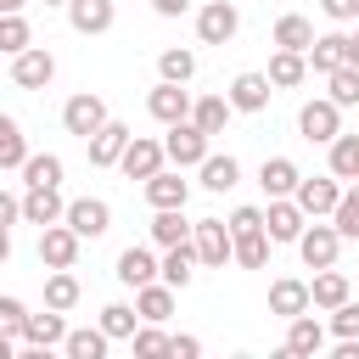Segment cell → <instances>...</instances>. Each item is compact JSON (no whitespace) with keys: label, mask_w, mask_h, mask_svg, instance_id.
Returning <instances> with one entry per match:
<instances>
[{"label":"cell","mask_w":359,"mask_h":359,"mask_svg":"<svg viewBox=\"0 0 359 359\" xmlns=\"http://www.w3.org/2000/svg\"><path fill=\"white\" fill-rule=\"evenodd\" d=\"M196 258H202V269H224V264H236V230H230V219H196Z\"/></svg>","instance_id":"cell-1"},{"label":"cell","mask_w":359,"mask_h":359,"mask_svg":"<svg viewBox=\"0 0 359 359\" xmlns=\"http://www.w3.org/2000/svg\"><path fill=\"white\" fill-rule=\"evenodd\" d=\"M208 140H213V135H208L202 123H191V118H185V123H168V135H163L174 168H202V163H208Z\"/></svg>","instance_id":"cell-2"},{"label":"cell","mask_w":359,"mask_h":359,"mask_svg":"<svg viewBox=\"0 0 359 359\" xmlns=\"http://www.w3.org/2000/svg\"><path fill=\"white\" fill-rule=\"evenodd\" d=\"M107 123H112V118H107V101H101V95H90V90L67 95V107H62V129H67V135L90 140V135L107 129Z\"/></svg>","instance_id":"cell-3"},{"label":"cell","mask_w":359,"mask_h":359,"mask_svg":"<svg viewBox=\"0 0 359 359\" xmlns=\"http://www.w3.org/2000/svg\"><path fill=\"white\" fill-rule=\"evenodd\" d=\"M297 129H303V140H314V146H331L337 135H342V107L325 95V101H303V112H297Z\"/></svg>","instance_id":"cell-4"},{"label":"cell","mask_w":359,"mask_h":359,"mask_svg":"<svg viewBox=\"0 0 359 359\" xmlns=\"http://www.w3.org/2000/svg\"><path fill=\"white\" fill-rule=\"evenodd\" d=\"M236 28H241V11H236L230 0H208V6L196 11V39H202V45H230Z\"/></svg>","instance_id":"cell-5"},{"label":"cell","mask_w":359,"mask_h":359,"mask_svg":"<svg viewBox=\"0 0 359 359\" xmlns=\"http://www.w3.org/2000/svg\"><path fill=\"white\" fill-rule=\"evenodd\" d=\"M79 241H84V236H79L67 219H62V224H45V230H39V264H45V269H73Z\"/></svg>","instance_id":"cell-6"},{"label":"cell","mask_w":359,"mask_h":359,"mask_svg":"<svg viewBox=\"0 0 359 359\" xmlns=\"http://www.w3.org/2000/svg\"><path fill=\"white\" fill-rule=\"evenodd\" d=\"M342 241H348V236H342L337 224H309V230L297 236V252H303L309 269H331L337 252H342Z\"/></svg>","instance_id":"cell-7"},{"label":"cell","mask_w":359,"mask_h":359,"mask_svg":"<svg viewBox=\"0 0 359 359\" xmlns=\"http://www.w3.org/2000/svg\"><path fill=\"white\" fill-rule=\"evenodd\" d=\"M50 79H56V56H50V50L28 45V50L11 56V84H17V90H45Z\"/></svg>","instance_id":"cell-8"},{"label":"cell","mask_w":359,"mask_h":359,"mask_svg":"<svg viewBox=\"0 0 359 359\" xmlns=\"http://www.w3.org/2000/svg\"><path fill=\"white\" fill-rule=\"evenodd\" d=\"M146 112L157 118V123H185L191 112H196V101H191V90L185 84H174V79H163L151 95H146Z\"/></svg>","instance_id":"cell-9"},{"label":"cell","mask_w":359,"mask_h":359,"mask_svg":"<svg viewBox=\"0 0 359 359\" xmlns=\"http://www.w3.org/2000/svg\"><path fill=\"white\" fill-rule=\"evenodd\" d=\"M264 230H269V241H297V236L309 230V213H303V202H297V196H269Z\"/></svg>","instance_id":"cell-10"},{"label":"cell","mask_w":359,"mask_h":359,"mask_svg":"<svg viewBox=\"0 0 359 359\" xmlns=\"http://www.w3.org/2000/svg\"><path fill=\"white\" fill-rule=\"evenodd\" d=\"M163 163H168V146H163V140H151V135H135L118 168H123L129 180H151V174H157Z\"/></svg>","instance_id":"cell-11"},{"label":"cell","mask_w":359,"mask_h":359,"mask_svg":"<svg viewBox=\"0 0 359 359\" xmlns=\"http://www.w3.org/2000/svg\"><path fill=\"white\" fill-rule=\"evenodd\" d=\"M22 219L39 224V230H45V224H62V219H67L62 191H56V185H28V191H22Z\"/></svg>","instance_id":"cell-12"},{"label":"cell","mask_w":359,"mask_h":359,"mask_svg":"<svg viewBox=\"0 0 359 359\" xmlns=\"http://www.w3.org/2000/svg\"><path fill=\"white\" fill-rule=\"evenodd\" d=\"M224 95L236 101V112H264L269 95H275V79H269V73H236Z\"/></svg>","instance_id":"cell-13"},{"label":"cell","mask_w":359,"mask_h":359,"mask_svg":"<svg viewBox=\"0 0 359 359\" xmlns=\"http://www.w3.org/2000/svg\"><path fill=\"white\" fill-rule=\"evenodd\" d=\"M297 202H303V213H309V219H325V213H337V202H342V185H337V174H314V180H303V185H297Z\"/></svg>","instance_id":"cell-14"},{"label":"cell","mask_w":359,"mask_h":359,"mask_svg":"<svg viewBox=\"0 0 359 359\" xmlns=\"http://www.w3.org/2000/svg\"><path fill=\"white\" fill-rule=\"evenodd\" d=\"M314 309V286L309 280H275L269 286V314H280V320H297V314H309Z\"/></svg>","instance_id":"cell-15"},{"label":"cell","mask_w":359,"mask_h":359,"mask_svg":"<svg viewBox=\"0 0 359 359\" xmlns=\"http://www.w3.org/2000/svg\"><path fill=\"white\" fill-rule=\"evenodd\" d=\"M67 224L79 230V236H107L112 230V208L101 202V196H79V202H67Z\"/></svg>","instance_id":"cell-16"},{"label":"cell","mask_w":359,"mask_h":359,"mask_svg":"<svg viewBox=\"0 0 359 359\" xmlns=\"http://www.w3.org/2000/svg\"><path fill=\"white\" fill-rule=\"evenodd\" d=\"M129 140H135V135H129L123 123L95 129V135H90V163H95V168H118V163H123V151H129Z\"/></svg>","instance_id":"cell-17"},{"label":"cell","mask_w":359,"mask_h":359,"mask_svg":"<svg viewBox=\"0 0 359 359\" xmlns=\"http://www.w3.org/2000/svg\"><path fill=\"white\" fill-rule=\"evenodd\" d=\"M112 17H118L112 0H67V22H73V34H84V39H90V34H107Z\"/></svg>","instance_id":"cell-18"},{"label":"cell","mask_w":359,"mask_h":359,"mask_svg":"<svg viewBox=\"0 0 359 359\" xmlns=\"http://www.w3.org/2000/svg\"><path fill=\"white\" fill-rule=\"evenodd\" d=\"M258 185H264V196H297L303 174H297V163H292V157H264Z\"/></svg>","instance_id":"cell-19"},{"label":"cell","mask_w":359,"mask_h":359,"mask_svg":"<svg viewBox=\"0 0 359 359\" xmlns=\"http://www.w3.org/2000/svg\"><path fill=\"white\" fill-rule=\"evenodd\" d=\"M112 275H118L123 286H151V280L163 275V264H157V258H151L146 247H123V252H118V269H112Z\"/></svg>","instance_id":"cell-20"},{"label":"cell","mask_w":359,"mask_h":359,"mask_svg":"<svg viewBox=\"0 0 359 359\" xmlns=\"http://www.w3.org/2000/svg\"><path fill=\"white\" fill-rule=\"evenodd\" d=\"M22 342H34V348H56V342H67V320H62V309H45V314H28V325H22Z\"/></svg>","instance_id":"cell-21"},{"label":"cell","mask_w":359,"mask_h":359,"mask_svg":"<svg viewBox=\"0 0 359 359\" xmlns=\"http://www.w3.org/2000/svg\"><path fill=\"white\" fill-rule=\"evenodd\" d=\"M286 348H292L297 359H314V353L325 348V325H320L314 314H297V320H286Z\"/></svg>","instance_id":"cell-22"},{"label":"cell","mask_w":359,"mask_h":359,"mask_svg":"<svg viewBox=\"0 0 359 359\" xmlns=\"http://www.w3.org/2000/svg\"><path fill=\"white\" fill-rule=\"evenodd\" d=\"M174 292H180V286H168V280H163V286H157V280H151V286H135V309H140V320L163 325V320L174 314Z\"/></svg>","instance_id":"cell-23"},{"label":"cell","mask_w":359,"mask_h":359,"mask_svg":"<svg viewBox=\"0 0 359 359\" xmlns=\"http://www.w3.org/2000/svg\"><path fill=\"white\" fill-rule=\"evenodd\" d=\"M342 62H348V34H320V39L309 45V67H314V73L331 79Z\"/></svg>","instance_id":"cell-24"},{"label":"cell","mask_w":359,"mask_h":359,"mask_svg":"<svg viewBox=\"0 0 359 359\" xmlns=\"http://www.w3.org/2000/svg\"><path fill=\"white\" fill-rule=\"evenodd\" d=\"M185 196H191V185H185L180 174H168V168H157V174L146 180V202H151V208H185Z\"/></svg>","instance_id":"cell-25"},{"label":"cell","mask_w":359,"mask_h":359,"mask_svg":"<svg viewBox=\"0 0 359 359\" xmlns=\"http://www.w3.org/2000/svg\"><path fill=\"white\" fill-rule=\"evenodd\" d=\"M191 236H196V224H185V208H157V219H151V241L157 247H180Z\"/></svg>","instance_id":"cell-26"},{"label":"cell","mask_w":359,"mask_h":359,"mask_svg":"<svg viewBox=\"0 0 359 359\" xmlns=\"http://www.w3.org/2000/svg\"><path fill=\"white\" fill-rule=\"evenodd\" d=\"M196 241H180V247H163V280L168 286H191V275H196Z\"/></svg>","instance_id":"cell-27"},{"label":"cell","mask_w":359,"mask_h":359,"mask_svg":"<svg viewBox=\"0 0 359 359\" xmlns=\"http://www.w3.org/2000/svg\"><path fill=\"white\" fill-rule=\"evenodd\" d=\"M314 39H320V34H314V22H309V17H297V11H286V17L275 22V45H280V50H303V56H309V45H314Z\"/></svg>","instance_id":"cell-28"},{"label":"cell","mask_w":359,"mask_h":359,"mask_svg":"<svg viewBox=\"0 0 359 359\" xmlns=\"http://www.w3.org/2000/svg\"><path fill=\"white\" fill-rule=\"evenodd\" d=\"M309 286H314V309H342V303H348V292H353V286H348V275H342L337 264H331V269H320Z\"/></svg>","instance_id":"cell-29"},{"label":"cell","mask_w":359,"mask_h":359,"mask_svg":"<svg viewBox=\"0 0 359 359\" xmlns=\"http://www.w3.org/2000/svg\"><path fill=\"white\" fill-rule=\"evenodd\" d=\"M269 79H275V90L303 84V79H309V56H303V50H275V56H269Z\"/></svg>","instance_id":"cell-30"},{"label":"cell","mask_w":359,"mask_h":359,"mask_svg":"<svg viewBox=\"0 0 359 359\" xmlns=\"http://www.w3.org/2000/svg\"><path fill=\"white\" fill-rule=\"evenodd\" d=\"M22 163H28V140H22V123H17V118H0V168L22 174Z\"/></svg>","instance_id":"cell-31"},{"label":"cell","mask_w":359,"mask_h":359,"mask_svg":"<svg viewBox=\"0 0 359 359\" xmlns=\"http://www.w3.org/2000/svg\"><path fill=\"white\" fill-rule=\"evenodd\" d=\"M230 112H236V101H230V95H202V101H196V112H191V123H202L208 135H224Z\"/></svg>","instance_id":"cell-32"},{"label":"cell","mask_w":359,"mask_h":359,"mask_svg":"<svg viewBox=\"0 0 359 359\" xmlns=\"http://www.w3.org/2000/svg\"><path fill=\"white\" fill-rule=\"evenodd\" d=\"M73 303H79V275L73 269H50L45 275V309H62L67 314Z\"/></svg>","instance_id":"cell-33"},{"label":"cell","mask_w":359,"mask_h":359,"mask_svg":"<svg viewBox=\"0 0 359 359\" xmlns=\"http://www.w3.org/2000/svg\"><path fill=\"white\" fill-rule=\"evenodd\" d=\"M107 342H112V337H107L101 325H95V331L84 325V331H67L62 348H67V359H107Z\"/></svg>","instance_id":"cell-34"},{"label":"cell","mask_w":359,"mask_h":359,"mask_svg":"<svg viewBox=\"0 0 359 359\" xmlns=\"http://www.w3.org/2000/svg\"><path fill=\"white\" fill-rule=\"evenodd\" d=\"M22 185H62V157L56 151H34L22 163Z\"/></svg>","instance_id":"cell-35"},{"label":"cell","mask_w":359,"mask_h":359,"mask_svg":"<svg viewBox=\"0 0 359 359\" xmlns=\"http://www.w3.org/2000/svg\"><path fill=\"white\" fill-rule=\"evenodd\" d=\"M236 180H241V163H236L230 151H224V157L208 151V163H202V185H208V191H230Z\"/></svg>","instance_id":"cell-36"},{"label":"cell","mask_w":359,"mask_h":359,"mask_svg":"<svg viewBox=\"0 0 359 359\" xmlns=\"http://www.w3.org/2000/svg\"><path fill=\"white\" fill-rule=\"evenodd\" d=\"M236 264H241V269H264V264H269V230L236 236Z\"/></svg>","instance_id":"cell-37"},{"label":"cell","mask_w":359,"mask_h":359,"mask_svg":"<svg viewBox=\"0 0 359 359\" xmlns=\"http://www.w3.org/2000/svg\"><path fill=\"white\" fill-rule=\"evenodd\" d=\"M331 174L337 180H359V135H337L331 140Z\"/></svg>","instance_id":"cell-38"},{"label":"cell","mask_w":359,"mask_h":359,"mask_svg":"<svg viewBox=\"0 0 359 359\" xmlns=\"http://www.w3.org/2000/svg\"><path fill=\"white\" fill-rule=\"evenodd\" d=\"M135 320H140V309H129V303H107L101 309V331L118 342V337H135Z\"/></svg>","instance_id":"cell-39"},{"label":"cell","mask_w":359,"mask_h":359,"mask_svg":"<svg viewBox=\"0 0 359 359\" xmlns=\"http://www.w3.org/2000/svg\"><path fill=\"white\" fill-rule=\"evenodd\" d=\"M157 73H163V79H174V84H191V73H196V56L174 45V50H163V56H157Z\"/></svg>","instance_id":"cell-40"},{"label":"cell","mask_w":359,"mask_h":359,"mask_svg":"<svg viewBox=\"0 0 359 359\" xmlns=\"http://www.w3.org/2000/svg\"><path fill=\"white\" fill-rule=\"evenodd\" d=\"M331 101H337V107H359V67H353V62H342V67L331 73Z\"/></svg>","instance_id":"cell-41"},{"label":"cell","mask_w":359,"mask_h":359,"mask_svg":"<svg viewBox=\"0 0 359 359\" xmlns=\"http://www.w3.org/2000/svg\"><path fill=\"white\" fill-rule=\"evenodd\" d=\"M0 50H6V56L28 50V22H22V11H6V17H0Z\"/></svg>","instance_id":"cell-42"},{"label":"cell","mask_w":359,"mask_h":359,"mask_svg":"<svg viewBox=\"0 0 359 359\" xmlns=\"http://www.w3.org/2000/svg\"><path fill=\"white\" fill-rule=\"evenodd\" d=\"M331 224L353 241L359 236V180H353V191H342V202H337V213H331Z\"/></svg>","instance_id":"cell-43"},{"label":"cell","mask_w":359,"mask_h":359,"mask_svg":"<svg viewBox=\"0 0 359 359\" xmlns=\"http://www.w3.org/2000/svg\"><path fill=\"white\" fill-rule=\"evenodd\" d=\"M129 342H135V353H140V359H163V353L174 348V337H163V331H157L151 320H146V331H135Z\"/></svg>","instance_id":"cell-44"},{"label":"cell","mask_w":359,"mask_h":359,"mask_svg":"<svg viewBox=\"0 0 359 359\" xmlns=\"http://www.w3.org/2000/svg\"><path fill=\"white\" fill-rule=\"evenodd\" d=\"M22 325H28V309L17 297H0V331L6 337H22Z\"/></svg>","instance_id":"cell-45"},{"label":"cell","mask_w":359,"mask_h":359,"mask_svg":"<svg viewBox=\"0 0 359 359\" xmlns=\"http://www.w3.org/2000/svg\"><path fill=\"white\" fill-rule=\"evenodd\" d=\"M331 331H337V337H359V303H353V297H348L342 309H331Z\"/></svg>","instance_id":"cell-46"},{"label":"cell","mask_w":359,"mask_h":359,"mask_svg":"<svg viewBox=\"0 0 359 359\" xmlns=\"http://www.w3.org/2000/svg\"><path fill=\"white\" fill-rule=\"evenodd\" d=\"M230 230H236V236H247V230H264V213H258V208H236V213H230Z\"/></svg>","instance_id":"cell-47"},{"label":"cell","mask_w":359,"mask_h":359,"mask_svg":"<svg viewBox=\"0 0 359 359\" xmlns=\"http://www.w3.org/2000/svg\"><path fill=\"white\" fill-rule=\"evenodd\" d=\"M320 11L337 22H359V0H320Z\"/></svg>","instance_id":"cell-48"},{"label":"cell","mask_w":359,"mask_h":359,"mask_svg":"<svg viewBox=\"0 0 359 359\" xmlns=\"http://www.w3.org/2000/svg\"><path fill=\"white\" fill-rule=\"evenodd\" d=\"M22 219V196H0V230H11Z\"/></svg>","instance_id":"cell-49"},{"label":"cell","mask_w":359,"mask_h":359,"mask_svg":"<svg viewBox=\"0 0 359 359\" xmlns=\"http://www.w3.org/2000/svg\"><path fill=\"white\" fill-rule=\"evenodd\" d=\"M196 353H202L196 337H174V348H168V359H196Z\"/></svg>","instance_id":"cell-50"},{"label":"cell","mask_w":359,"mask_h":359,"mask_svg":"<svg viewBox=\"0 0 359 359\" xmlns=\"http://www.w3.org/2000/svg\"><path fill=\"white\" fill-rule=\"evenodd\" d=\"M151 11H157V17H185L191 0H151Z\"/></svg>","instance_id":"cell-51"},{"label":"cell","mask_w":359,"mask_h":359,"mask_svg":"<svg viewBox=\"0 0 359 359\" xmlns=\"http://www.w3.org/2000/svg\"><path fill=\"white\" fill-rule=\"evenodd\" d=\"M348 62L359 67V34H348Z\"/></svg>","instance_id":"cell-52"},{"label":"cell","mask_w":359,"mask_h":359,"mask_svg":"<svg viewBox=\"0 0 359 359\" xmlns=\"http://www.w3.org/2000/svg\"><path fill=\"white\" fill-rule=\"evenodd\" d=\"M22 6H28V0H0V11H22Z\"/></svg>","instance_id":"cell-53"},{"label":"cell","mask_w":359,"mask_h":359,"mask_svg":"<svg viewBox=\"0 0 359 359\" xmlns=\"http://www.w3.org/2000/svg\"><path fill=\"white\" fill-rule=\"evenodd\" d=\"M45 6H67V0H45Z\"/></svg>","instance_id":"cell-54"}]
</instances>
